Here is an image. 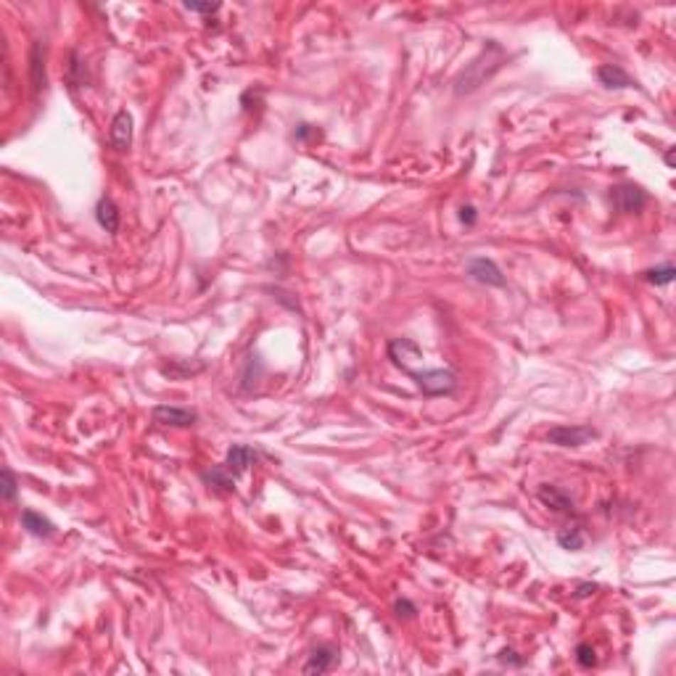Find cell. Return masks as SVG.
<instances>
[{
  "label": "cell",
  "mask_w": 676,
  "mask_h": 676,
  "mask_svg": "<svg viewBox=\"0 0 676 676\" xmlns=\"http://www.w3.org/2000/svg\"><path fill=\"white\" fill-rule=\"evenodd\" d=\"M95 220H98V225H101L106 232L119 230V209H117V204H114L112 198L103 195L101 201H98V206H95Z\"/></svg>",
  "instance_id": "4fadbf2b"
},
{
  "label": "cell",
  "mask_w": 676,
  "mask_h": 676,
  "mask_svg": "<svg viewBox=\"0 0 676 676\" xmlns=\"http://www.w3.org/2000/svg\"><path fill=\"white\" fill-rule=\"evenodd\" d=\"M409 378H415V383L423 389V394L428 397H441V394H449L457 386V378H454L452 370H423V372H407Z\"/></svg>",
  "instance_id": "7a4b0ae2"
},
{
  "label": "cell",
  "mask_w": 676,
  "mask_h": 676,
  "mask_svg": "<svg viewBox=\"0 0 676 676\" xmlns=\"http://www.w3.org/2000/svg\"><path fill=\"white\" fill-rule=\"evenodd\" d=\"M502 61H505V50H502L497 43H489V45L483 48L481 56L476 58V61L465 69L463 75L457 77V82H454V93L465 95V93L478 90V87L486 82V77H491L497 69H500Z\"/></svg>",
  "instance_id": "6da1fadb"
},
{
  "label": "cell",
  "mask_w": 676,
  "mask_h": 676,
  "mask_svg": "<svg viewBox=\"0 0 676 676\" xmlns=\"http://www.w3.org/2000/svg\"><path fill=\"white\" fill-rule=\"evenodd\" d=\"M85 80H87V75H85V64L80 61V56H77V53H72V64H69V82H72V87H80V85H85Z\"/></svg>",
  "instance_id": "d6986e66"
},
{
  "label": "cell",
  "mask_w": 676,
  "mask_h": 676,
  "mask_svg": "<svg viewBox=\"0 0 676 676\" xmlns=\"http://www.w3.org/2000/svg\"><path fill=\"white\" fill-rule=\"evenodd\" d=\"M109 143L117 151H127L132 146V117L127 112H119L112 119L109 127Z\"/></svg>",
  "instance_id": "52a82bcc"
},
{
  "label": "cell",
  "mask_w": 676,
  "mask_h": 676,
  "mask_svg": "<svg viewBox=\"0 0 676 676\" xmlns=\"http://www.w3.org/2000/svg\"><path fill=\"white\" fill-rule=\"evenodd\" d=\"M151 417H154V423H159V426H172V428H191L195 420H198V415H195L193 409L172 407V404H156V407L151 409Z\"/></svg>",
  "instance_id": "277c9868"
},
{
  "label": "cell",
  "mask_w": 676,
  "mask_h": 676,
  "mask_svg": "<svg viewBox=\"0 0 676 676\" xmlns=\"http://www.w3.org/2000/svg\"><path fill=\"white\" fill-rule=\"evenodd\" d=\"M497 660H500L502 666H515V668L523 666V658H518V653H515V650H513V648L500 650V655H497Z\"/></svg>",
  "instance_id": "44dd1931"
},
{
  "label": "cell",
  "mask_w": 676,
  "mask_h": 676,
  "mask_svg": "<svg viewBox=\"0 0 676 676\" xmlns=\"http://www.w3.org/2000/svg\"><path fill=\"white\" fill-rule=\"evenodd\" d=\"M201 478H204L206 486L214 491H232L235 489V483H232V478H230V471H227L225 465H217V468H212V471H204L201 473Z\"/></svg>",
  "instance_id": "9a60e30c"
},
{
  "label": "cell",
  "mask_w": 676,
  "mask_h": 676,
  "mask_svg": "<svg viewBox=\"0 0 676 676\" xmlns=\"http://www.w3.org/2000/svg\"><path fill=\"white\" fill-rule=\"evenodd\" d=\"M257 457H259V454L254 452L251 446L232 444L230 449H227V457H225V468H227L230 473H243V471H249L251 465L257 463Z\"/></svg>",
  "instance_id": "8fae6325"
},
{
  "label": "cell",
  "mask_w": 676,
  "mask_h": 676,
  "mask_svg": "<svg viewBox=\"0 0 676 676\" xmlns=\"http://www.w3.org/2000/svg\"><path fill=\"white\" fill-rule=\"evenodd\" d=\"M186 11H195V14H217L220 3H186Z\"/></svg>",
  "instance_id": "7402d4cb"
},
{
  "label": "cell",
  "mask_w": 676,
  "mask_h": 676,
  "mask_svg": "<svg viewBox=\"0 0 676 676\" xmlns=\"http://www.w3.org/2000/svg\"><path fill=\"white\" fill-rule=\"evenodd\" d=\"M613 204L618 206V212H639L642 206L648 204V193L639 186H634V183H623V186L613 188Z\"/></svg>",
  "instance_id": "5b68a950"
},
{
  "label": "cell",
  "mask_w": 676,
  "mask_h": 676,
  "mask_svg": "<svg viewBox=\"0 0 676 676\" xmlns=\"http://www.w3.org/2000/svg\"><path fill=\"white\" fill-rule=\"evenodd\" d=\"M674 275H676L674 264H663V267L648 269V272H645V280L655 283V286H668V283L674 280Z\"/></svg>",
  "instance_id": "e0dca14e"
},
{
  "label": "cell",
  "mask_w": 676,
  "mask_h": 676,
  "mask_svg": "<svg viewBox=\"0 0 676 676\" xmlns=\"http://www.w3.org/2000/svg\"><path fill=\"white\" fill-rule=\"evenodd\" d=\"M468 275H471L476 283H483V286H494V288L505 286L502 269L491 259H486V257H476V259L468 262Z\"/></svg>",
  "instance_id": "8992f818"
},
{
  "label": "cell",
  "mask_w": 676,
  "mask_h": 676,
  "mask_svg": "<svg viewBox=\"0 0 676 676\" xmlns=\"http://www.w3.org/2000/svg\"><path fill=\"white\" fill-rule=\"evenodd\" d=\"M460 220H463V222L468 225V227H473V225L478 222V214H476V206H471V204L463 206V209H460Z\"/></svg>",
  "instance_id": "603a6c76"
},
{
  "label": "cell",
  "mask_w": 676,
  "mask_h": 676,
  "mask_svg": "<svg viewBox=\"0 0 676 676\" xmlns=\"http://www.w3.org/2000/svg\"><path fill=\"white\" fill-rule=\"evenodd\" d=\"M537 497L539 502H542L544 508L552 510V513H574V500H571L563 489L552 486V483H542L537 489Z\"/></svg>",
  "instance_id": "ba28073f"
},
{
  "label": "cell",
  "mask_w": 676,
  "mask_h": 676,
  "mask_svg": "<svg viewBox=\"0 0 676 676\" xmlns=\"http://www.w3.org/2000/svg\"><path fill=\"white\" fill-rule=\"evenodd\" d=\"M557 544L563 547V549H571V552L581 549V547H584V531L579 526L563 528V531L557 534Z\"/></svg>",
  "instance_id": "2e32d148"
},
{
  "label": "cell",
  "mask_w": 676,
  "mask_h": 676,
  "mask_svg": "<svg viewBox=\"0 0 676 676\" xmlns=\"http://www.w3.org/2000/svg\"><path fill=\"white\" fill-rule=\"evenodd\" d=\"M594 589H597V584H581V586H579V592H576V594H579V597H589V594H592Z\"/></svg>",
  "instance_id": "484cf974"
},
{
  "label": "cell",
  "mask_w": 676,
  "mask_h": 676,
  "mask_svg": "<svg viewBox=\"0 0 676 676\" xmlns=\"http://www.w3.org/2000/svg\"><path fill=\"white\" fill-rule=\"evenodd\" d=\"M312 135H320V132H317L315 127H309V124H301L296 130V140H306V138H312Z\"/></svg>",
  "instance_id": "d4e9b609"
},
{
  "label": "cell",
  "mask_w": 676,
  "mask_h": 676,
  "mask_svg": "<svg viewBox=\"0 0 676 676\" xmlns=\"http://www.w3.org/2000/svg\"><path fill=\"white\" fill-rule=\"evenodd\" d=\"M576 663L581 668H592L597 663V653H594L592 645H586V642L576 645Z\"/></svg>",
  "instance_id": "ac0fdd59"
},
{
  "label": "cell",
  "mask_w": 676,
  "mask_h": 676,
  "mask_svg": "<svg viewBox=\"0 0 676 676\" xmlns=\"http://www.w3.org/2000/svg\"><path fill=\"white\" fill-rule=\"evenodd\" d=\"M336 658H338V650L331 648V645H320V648L312 650L309 660L304 663V674H328L333 668Z\"/></svg>",
  "instance_id": "30bf717a"
},
{
  "label": "cell",
  "mask_w": 676,
  "mask_h": 676,
  "mask_svg": "<svg viewBox=\"0 0 676 676\" xmlns=\"http://www.w3.org/2000/svg\"><path fill=\"white\" fill-rule=\"evenodd\" d=\"M16 489H19V483H16L14 471H11V468H3V500L6 502L14 500V497H16Z\"/></svg>",
  "instance_id": "ffe728a7"
},
{
  "label": "cell",
  "mask_w": 676,
  "mask_h": 676,
  "mask_svg": "<svg viewBox=\"0 0 676 676\" xmlns=\"http://www.w3.org/2000/svg\"><path fill=\"white\" fill-rule=\"evenodd\" d=\"M21 526L27 528L32 537H50L56 528H53V523L48 518H43L40 513H35V510H24L21 513Z\"/></svg>",
  "instance_id": "5bb4252c"
},
{
  "label": "cell",
  "mask_w": 676,
  "mask_h": 676,
  "mask_svg": "<svg viewBox=\"0 0 676 676\" xmlns=\"http://www.w3.org/2000/svg\"><path fill=\"white\" fill-rule=\"evenodd\" d=\"M394 611H397V616H412V613H415V605L409 600H397Z\"/></svg>",
  "instance_id": "cb8c5ba5"
},
{
  "label": "cell",
  "mask_w": 676,
  "mask_h": 676,
  "mask_svg": "<svg viewBox=\"0 0 676 676\" xmlns=\"http://www.w3.org/2000/svg\"><path fill=\"white\" fill-rule=\"evenodd\" d=\"M597 77H600V82L605 87H616V90H621V87H637V82L618 64H602L597 69Z\"/></svg>",
  "instance_id": "7c38bea8"
},
{
  "label": "cell",
  "mask_w": 676,
  "mask_h": 676,
  "mask_svg": "<svg viewBox=\"0 0 676 676\" xmlns=\"http://www.w3.org/2000/svg\"><path fill=\"white\" fill-rule=\"evenodd\" d=\"M389 357L394 360V365H399L404 372H409L412 370V362L423 360V352L412 341H407V338H397V341L389 343Z\"/></svg>",
  "instance_id": "9c48e42d"
},
{
  "label": "cell",
  "mask_w": 676,
  "mask_h": 676,
  "mask_svg": "<svg viewBox=\"0 0 676 676\" xmlns=\"http://www.w3.org/2000/svg\"><path fill=\"white\" fill-rule=\"evenodd\" d=\"M597 431L589 426H555L549 428L547 441L555 446H584L586 441H592Z\"/></svg>",
  "instance_id": "3957f363"
},
{
  "label": "cell",
  "mask_w": 676,
  "mask_h": 676,
  "mask_svg": "<svg viewBox=\"0 0 676 676\" xmlns=\"http://www.w3.org/2000/svg\"><path fill=\"white\" fill-rule=\"evenodd\" d=\"M666 164H668V167H674V149L666 151Z\"/></svg>",
  "instance_id": "4316f807"
}]
</instances>
